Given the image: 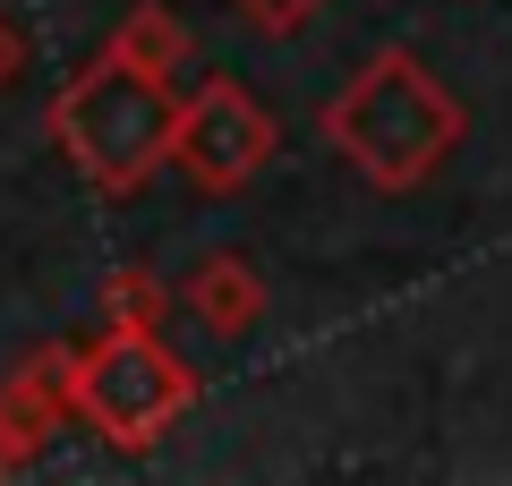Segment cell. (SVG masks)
I'll return each instance as SVG.
<instances>
[{"mask_svg":"<svg viewBox=\"0 0 512 486\" xmlns=\"http://www.w3.org/2000/svg\"><path fill=\"white\" fill-rule=\"evenodd\" d=\"M103 316L111 324H146V333H154V316H163V282H154L146 265H120L103 282Z\"/></svg>","mask_w":512,"mask_h":486,"instance_id":"ba28073f","label":"cell"},{"mask_svg":"<svg viewBox=\"0 0 512 486\" xmlns=\"http://www.w3.org/2000/svg\"><path fill=\"white\" fill-rule=\"evenodd\" d=\"M26 60H35L26 26H18V18H0V86H18V77H26Z\"/></svg>","mask_w":512,"mask_h":486,"instance_id":"30bf717a","label":"cell"},{"mask_svg":"<svg viewBox=\"0 0 512 486\" xmlns=\"http://www.w3.org/2000/svg\"><path fill=\"white\" fill-rule=\"evenodd\" d=\"M325 145L359 171L384 197H410V188L436 171L461 145V103L436 86V69L410 52H376L342 94L325 103Z\"/></svg>","mask_w":512,"mask_h":486,"instance_id":"6da1fadb","label":"cell"},{"mask_svg":"<svg viewBox=\"0 0 512 486\" xmlns=\"http://www.w3.org/2000/svg\"><path fill=\"white\" fill-rule=\"evenodd\" d=\"M180 307L205 324V333L239 342V333H256V316H265V282H256L248 256L214 248V256H197V265L180 273Z\"/></svg>","mask_w":512,"mask_h":486,"instance_id":"8992f818","label":"cell"},{"mask_svg":"<svg viewBox=\"0 0 512 486\" xmlns=\"http://www.w3.org/2000/svg\"><path fill=\"white\" fill-rule=\"evenodd\" d=\"M188 401H197V376L146 324H111L94 350H69V410L120 452H154L171 418H188Z\"/></svg>","mask_w":512,"mask_h":486,"instance_id":"3957f363","label":"cell"},{"mask_svg":"<svg viewBox=\"0 0 512 486\" xmlns=\"http://www.w3.org/2000/svg\"><path fill=\"white\" fill-rule=\"evenodd\" d=\"M239 9H248V26H265V35H291V26L316 18L325 0H239Z\"/></svg>","mask_w":512,"mask_h":486,"instance_id":"9c48e42d","label":"cell"},{"mask_svg":"<svg viewBox=\"0 0 512 486\" xmlns=\"http://www.w3.org/2000/svg\"><path fill=\"white\" fill-rule=\"evenodd\" d=\"M171 111H180L171 77L137 69V60H120L103 43V52L52 94V137H60V154L86 171V188L137 197V188L163 171V154H171Z\"/></svg>","mask_w":512,"mask_h":486,"instance_id":"7a4b0ae2","label":"cell"},{"mask_svg":"<svg viewBox=\"0 0 512 486\" xmlns=\"http://www.w3.org/2000/svg\"><path fill=\"white\" fill-rule=\"evenodd\" d=\"M60 427H69V350H35L26 376L0 384V478H18Z\"/></svg>","mask_w":512,"mask_h":486,"instance_id":"5b68a950","label":"cell"},{"mask_svg":"<svg viewBox=\"0 0 512 486\" xmlns=\"http://www.w3.org/2000/svg\"><path fill=\"white\" fill-rule=\"evenodd\" d=\"M111 52L137 60V69H154V77H171V69L188 60V26L171 18L163 0H137V9L120 18V35H111Z\"/></svg>","mask_w":512,"mask_h":486,"instance_id":"52a82bcc","label":"cell"},{"mask_svg":"<svg viewBox=\"0 0 512 486\" xmlns=\"http://www.w3.org/2000/svg\"><path fill=\"white\" fill-rule=\"evenodd\" d=\"M274 154H282V120L256 103L239 77H205V86L171 111V154L163 162H180L188 188H205V197L248 188Z\"/></svg>","mask_w":512,"mask_h":486,"instance_id":"277c9868","label":"cell"}]
</instances>
